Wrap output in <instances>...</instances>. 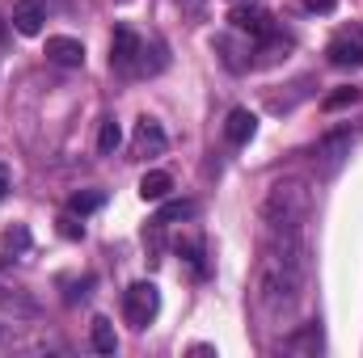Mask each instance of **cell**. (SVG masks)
<instances>
[{"instance_id": "6da1fadb", "label": "cell", "mask_w": 363, "mask_h": 358, "mask_svg": "<svg viewBox=\"0 0 363 358\" xmlns=\"http://www.w3.org/2000/svg\"><path fill=\"white\" fill-rule=\"evenodd\" d=\"M308 287V241L304 232H274L267 236L258 262V308L267 321H291Z\"/></svg>"}, {"instance_id": "7a4b0ae2", "label": "cell", "mask_w": 363, "mask_h": 358, "mask_svg": "<svg viewBox=\"0 0 363 358\" xmlns=\"http://www.w3.org/2000/svg\"><path fill=\"white\" fill-rule=\"evenodd\" d=\"M258 215H262L267 236H274V232H304V224L313 215V190L296 178L271 181V190L262 194Z\"/></svg>"}, {"instance_id": "3957f363", "label": "cell", "mask_w": 363, "mask_h": 358, "mask_svg": "<svg viewBox=\"0 0 363 358\" xmlns=\"http://www.w3.org/2000/svg\"><path fill=\"white\" fill-rule=\"evenodd\" d=\"M363 127H338V131H325L317 144H313V169H317V178H334L342 165H347V156H351V148L359 144Z\"/></svg>"}, {"instance_id": "277c9868", "label": "cell", "mask_w": 363, "mask_h": 358, "mask_svg": "<svg viewBox=\"0 0 363 358\" xmlns=\"http://www.w3.org/2000/svg\"><path fill=\"white\" fill-rule=\"evenodd\" d=\"M157 312H161V291H157V282H131L127 291H123V321L131 325V329H148L152 321H157Z\"/></svg>"}, {"instance_id": "5b68a950", "label": "cell", "mask_w": 363, "mask_h": 358, "mask_svg": "<svg viewBox=\"0 0 363 358\" xmlns=\"http://www.w3.org/2000/svg\"><path fill=\"white\" fill-rule=\"evenodd\" d=\"M140 64H144V42H140V34H135V30H127V25H118V30H114V38H110V68H114V72L135 76V72H140Z\"/></svg>"}, {"instance_id": "8992f818", "label": "cell", "mask_w": 363, "mask_h": 358, "mask_svg": "<svg viewBox=\"0 0 363 358\" xmlns=\"http://www.w3.org/2000/svg\"><path fill=\"white\" fill-rule=\"evenodd\" d=\"M165 148H169V139H165L161 122L144 114V118L135 122V135H131V152H135L140 161H152V156H165Z\"/></svg>"}, {"instance_id": "52a82bcc", "label": "cell", "mask_w": 363, "mask_h": 358, "mask_svg": "<svg viewBox=\"0 0 363 358\" xmlns=\"http://www.w3.org/2000/svg\"><path fill=\"white\" fill-rule=\"evenodd\" d=\"M325 59H330L334 68H359L363 64V30H342V34H334L330 47H325Z\"/></svg>"}, {"instance_id": "ba28073f", "label": "cell", "mask_w": 363, "mask_h": 358, "mask_svg": "<svg viewBox=\"0 0 363 358\" xmlns=\"http://www.w3.org/2000/svg\"><path fill=\"white\" fill-rule=\"evenodd\" d=\"M228 21H233V30H241V34H250V38H267V34H274L271 13L258 8V4H237V8L228 13Z\"/></svg>"}, {"instance_id": "9c48e42d", "label": "cell", "mask_w": 363, "mask_h": 358, "mask_svg": "<svg viewBox=\"0 0 363 358\" xmlns=\"http://www.w3.org/2000/svg\"><path fill=\"white\" fill-rule=\"evenodd\" d=\"M47 59L60 64V68H81L85 64V42L68 38V34H55V38H47Z\"/></svg>"}, {"instance_id": "30bf717a", "label": "cell", "mask_w": 363, "mask_h": 358, "mask_svg": "<svg viewBox=\"0 0 363 358\" xmlns=\"http://www.w3.org/2000/svg\"><path fill=\"white\" fill-rule=\"evenodd\" d=\"M254 131H258V118H254L245 105L228 110V118H224V139H228L233 148H245V144L254 139Z\"/></svg>"}, {"instance_id": "8fae6325", "label": "cell", "mask_w": 363, "mask_h": 358, "mask_svg": "<svg viewBox=\"0 0 363 358\" xmlns=\"http://www.w3.org/2000/svg\"><path fill=\"white\" fill-rule=\"evenodd\" d=\"M43 21H47V4H43V0H21V4L13 8V30L26 34V38L43 34Z\"/></svg>"}, {"instance_id": "7c38bea8", "label": "cell", "mask_w": 363, "mask_h": 358, "mask_svg": "<svg viewBox=\"0 0 363 358\" xmlns=\"http://www.w3.org/2000/svg\"><path fill=\"white\" fill-rule=\"evenodd\" d=\"M283 350H287V354H300V358H317L321 354V325L313 321V325L287 333V337H283Z\"/></svg>"}, {"instance_id": "4fadbf2b", "label": "cell", "mask_w": 363, "mask_h": 358, "mask_svg": "<svg viewBox=\"0 0 363 358\" xmlns=\"http://www.w3.org/2000/svg\"><path fill=\"white\" fill-rule=\"evenodd\" d=\"M291 51V38H279V34H267V38H258V68H274L283 55Z\"/></svg>"}, {"instance_id": "5bb4252c", "label": "cell", "mask_w": 363, "mask_h": 358, "mask_svg": "<svg viewBox=\"0 0 363 358\" xmlns=\"http://www.w3.org/2000/svg\"><path fill=\"white\" fill-rule=\"evenodd\" d=\"M169 190H174V178L161 173V169H152V173L140 178V198L144 202H161V198H169Z\"/></svg>"}, {"instance_id": "9a60e30c", "label": "cell", "mask_w": 363, "mask_h": 358, "mask_svg": "<svg viewBox=\"0 0 363 358\" xmlns=\"http://www.w3.org/2000/svg\"><path fill=\"white\" fill-rule=\"evenodd\" d=\"M89 342H93V350H97V354H114V350H118L114 325H110L106 316H93V325H89Z\"/></svg>"}, {"instance_id": "2e32d148", "label": "cell", "mask_w": 363, "mask_h": 358, "mask_svg": "<svg viewBox=\"0 0 363 358\" xmlns=\"http://www.w3.org/2000/svg\"><path fill=\"white\" fill-rule=\"evenodd\" d=\"M194 215H199V202H194V198H178V202H165L152 224L165 228V224H178V219H194Z\"/></svg>"}, {"instance_id": "e0dca14e", "label": "cell", "mask_w": 363, "mask_h": 358, "mask_svg": "<svg viewBox=\"0 0 363 358\" xmlns=\"http://www.w3.org/2000/svg\"><path fill=\"white\" fill-rule=\"evenodd\" d=\"M118 144H123V131H118V122H114V118H106V122H101V131H97V152H101V156H110Z\"/></svg>"}, {"instance_id": "ac0fdd59", "label": "cell", "mask_w": 363, "mask_h": 358, "mask_svg": "<svg viewBox=\"0 0 363 358\" xmlns=\"http://www.w3.org/2000/svg\"><path fill=\"white\" fill-rule=\"evenodd\" d=\"M97 207H101V194H72V198H68V211H72V215H89Z\"/></svg>"}, {"instance_id": "d6986e66", "label": "cell", "mask_w": 363, "mask_h": 358, "mask_svg": "<svg viewBox=\"0 0 363 358\" xmlns=\"http://www.w3.org/2000/svg\"><path fill=\"white\" fill-rule=\"evenodd\" d=\"M355 101H359V89H338V93H330V97H325L321 105H325V110L334 114V110H342V105H355Z\"/></svg>"}, {"instance_id": "ffe728a7", "label": "cell", "mask_w": 363, "mask_h": 358, "mask_svg": "<svg viewBox=\"0 0 363 358\" xmlns=\"http://www.w3.org/2000/svg\"><path fill=\"white\" fill-rule=\"evenodd\" d=\"M60 236H68V241H81V236H85V228L77 224V215H72V211L60 219Z\"/></svg>"}, {"instance_id": "44dd1931", "label": "cell", "mask_w": 363, "mask_h": 358, "mask_svg": "<svg viewBox=\"0 0 363 358\" xmlns=\"http://www.w3.org/2000/svg\"><path fill=\"white\" fill-rule=\"evenodd\" d=\"M203 4H207V0H178V8L190 17V21H199V17H203Z\"/></svg>"}, {"instance_id": "7402d4cb", "label": "cell", "mask_w": 363, "mask_h": 358, "mask_svg": "<svg viewBox=\"0 0 363 358\" xmlns=\"http://www.w3.org/2000/svg\"><path fill=\"white\" fill-rule=\"evenodd\" d=\"M308 13H334V0H304Z\"/></svg>"}, {"instance_id": "603a6c76", "label": "cell", "mask_w": 363, "mask_h": 358, "mask_svg": "<svg viewBox=\"0 0 363 358\" xmlns=\"http://www.w3.org/2000/svg\"><path fill=\"white\" fill-rule=\"evenodd\" d=\"M9 194V173H4V165H0V198Z\"/></svg>"}, {"instance_id": "cb8c5ba5", "label": "cell", "mask_w": 363, "mask_h": 358, "mask_svg": "<svg viewBox=\"0 0 363 358\" xmlns=\"http://www.w3.org/2000/svg\"><path fill=\"white\" fill-rule=\"evenodd\" d=\"M4 38H9V25H4V21H0V42H4Z\"/></svg>"}]
</instances>
